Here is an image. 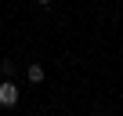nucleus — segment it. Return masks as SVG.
I'll return each instance as SVG.
<instances>
[{
    "label": "nucleus",
    "mask_w": 123,
    "mask_h": 116,
    "mask_svg": "<svg viewBox=\"0 0 123 116\" xmlns=\"http://www.w3.org/2000/svg\"><path fill=\"white\" fill-rule=\"evenodd\" d=\"M18 105V87L11 80H0V109H15Z\"/></svg>",
    "instance_id": "f257e3e1"
},
{
    "label": "nucleus",
    "mask_w": 123,
    "mask_h": 116,
    "mask_svg": "<svg viewBox=\"0 0 123 116\" xmlns=\"http://www.w3.org/2000/svg\"><path fill=\"white\" fill-rule=\"evenodd\" d=\"M25 76H29V84H43V76H47V73H43V65H40V62H33V65L25 69Z\"/></svg>",
    "instance_id": "f03ea898"
},
{
    "label": "nucleus",
    "mask_w": 123,
    "mask_h": 116,
    "mask_svg": "<svg viewBox=\"0 0 123 116\" xmlns=\"http://www.w3.org/2000/svg\"><path fill=\"white\" fill-rule=\"evenodd\" d=\"M0 73H4V80H11V73H15V62H0Z\"/></svg>",
    "instance_id": "7ed1b4c3"
},
{
    "label": "nucleus",
    "mask_w": 123,
    "mask_h": 116,
    "mask_svg": "<svg viewBox=\"0 0 123 116\" xmlns=\"http://www.w3.org/2000/svg\"><path fill=\"white\" fill-rule=\"evenodd\" d=\"M36 4H51V0H36Z\"/></svg>",
    "instance_id": "20e7f679"
}]
</instances>
